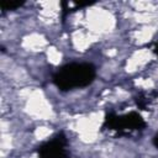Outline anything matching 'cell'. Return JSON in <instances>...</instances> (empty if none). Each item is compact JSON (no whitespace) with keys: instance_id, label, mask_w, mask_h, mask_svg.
I'll return each mask as SVG.
<instances>
[{"instance_id":"obj_1","label":"cell","mask_w":158,"mask_h":158,"mask_svg":"<svg viewBox=\"0 0 158 158\" xmlns=\"http://www.w3.org/2000/svg\"><path fill=\"white\" fill-rule=\"evenodd\" d=\"M96 78V68L91 63H68L60 67L52 78L60 91H69L90 85Z\"/></svg>"},{"instance_id":"obj_2","label":"cell","mask_w":158,"mask_h":158,"mask_svg":"<svg viewBox=\"0 0 158 158\" xmlns=\"http://www.w3.org/2000/svg\"><path fill=\"white\" fill-rule=\"evenodd\" d=\"M146 126L144 118L137 111H128L126 114L109 112L105 115L102 130L114 132L117 136H131L142 132Z\"/></svg>"},{"instance_id":"obj_3","label":"cell","mask_w":158,"mask_h":158,"mask_svg":"<svg viewBox=\"0 0 158 158\" xmlns=\"http://www.w3.org/2000/svg\"><path fill=\"white\" fill-rule=\"evenodd\" d=\"M38 158H69L68 139L63 131L56 133L37 148Z\"/></svg>"},{"instance_id":"obj_4","label":"cell","mask_w":158,"mask_h":158,"mask_svg":"<svg viewBox=\"0 0 158 158\" xmlns=\"http://www.w3.org/2000/svg\"><path fill=\"white\" fill-rule=\"evenodd\" d=\"M136 104L139 109L142 110H148V107L151 106L153 99L151 98V94H147V93H141L136 96Z\"/></svg>"},{"instance_id":"obj_5","label":"cell","mask_w":158,"mask_h":158,"mask_svg":"<svg viewBox=\"0 0 158 158\" xmlns=\"http://www.w3.org/2000/svg\"><path fill=\"white\" fill-rule=\"evenodd\" d=\"M23 4H25V1H1L0 9H1V12L5 14L7 11H14V10L21 7Z\"/></svg>"},{"instance_id":"obj_6","label":"cell","mask_w":158,"mask_h":158,"mask_svg":"<svg viewBox=\"0 0 158 158\" xmlns=\"http://www.w3.org/2000/svg\"><path fill=\"white\" fill-rule=\"evenodd\" d=\"M152 142H153V144H154V147L156 148H158V132L153 136V139H152Z\"/></svg>"},{"instance_id":"obj_7","label":"cell","mask_w":158,"mask_h":158,"mask_svg":"<svg viewBox=\"0 0 158 158\" xmlns=\"http://www.w3.org/2000/svg\"><path fill=\"white\" fill-rule=\"evenodd\" d=\"M153 51H154V53L158 56V42H156V44H154V48H153Z\"/></svg>"}]
</instances>
